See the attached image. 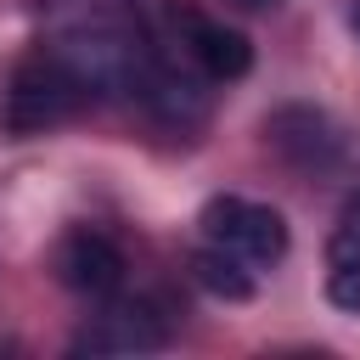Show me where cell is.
<instances>
[{
    "instance_id": "obj_1",
    "label": "cell",
    "mask_w": 360,
    "mask_h": 360,
    "mask_svg": "<svg viewBox=\"0 0 360 360\" xmlns=\"http://www.w3.org/2000/svg\"><path fill=\"white\" fill-rule=\"evenodd\" d=\"M90 101V73L68 56V51H34L17 62L11 73V96H6V124L17 135L51 129L62 118H73Z\"/></svg>"
},
{
    "instance_id": "obj_2",
    "label": "cell",
    "mask_w": 360,
    "mask_h": 360,
    "mask_svg": "<svg viewBox=\"0 0 360 360\" xmlns=\"http://www.w3.org/2000/svg\"><path fill=\"white\" fill-rule=\"evenodd\" d=\"M197 231H202L208 248H219V253H231V259H242L253 270L281 264L287 259V242H292L287 236V219L270 202H253V197H236V191L208 197L202 214H197Z\"/></svg>"
},
{
    "instance_id": "obj_3",
    "label": "cell",
    "mask_w": 360,
    "mask_h": 360,
    "mask_svg": "<svg viewBox=\"0 0 360 360\" xmlns=\"http://www.w3.org/2000/svg\"><path fill=\"white\" fill-rule=\"evenodd\" d=\"M56 276H62V287L79 292V298H112V292L124 287V253H118V242H112L107 231L79 225V231H68L62 248H56Z\"/></svg>"
},
{
    "instance_id": "obj_4",
    "label": "cell",
    "mask_w": 360,
    "mask_h": 360,
    "mask_svg": "<svg viewBox=\"0 0 360 360\" xmlns=\"http://www.w3.org/2000/svg\"><path fill=\"white\" fill-rule=\"evenodd\" d=\"M180 45H186V56L208 73V79H242L248 68H253V45H248V34L242 28H225L219 17H202V11H186L180 6Z\"/></svg>"
},
{
    "instance_id": "obj_5",
    "label": "cell",
    "mask_w": 360,
    "mask_h": 360,
    "mask_svg": "<svg viewBox=\"0 0 360 360\" xmlns=\"http://www.w3.org/2000/svg\"><path fill=\"white\" fill-rule=\"evenodd\" d=\"M158 343H163V326H152L146 304H112L107 315H96V326L79 332L73 349H90V354H141V349H158Z\"/></svg>"
},
{
    "instance_id": "obj_6",
    "label": "cell",
    "mask_w": 360,
    "mask_h": 360,
    "mask_svg": "<svg viewBox=\"0 0 360 360\" xmlns=\"http://www.w3.org/2000/svg\"><path fill=\"white\" fill-rule=\"evenodd\" d=\"M326 298L338 309L360 315V197H349L338 225H332V242H326Z\"/></svg>"
},
{
    "instance_id": "obj_7",
    "label": "cell",
    "mask_w": 360,
    "mask_h": 360,
    "mask_svg": "<svg viewBox=\"0 0 360 360\" xmlns=\"http://www.w3.org/2000/svg\"><path fill=\"white\" fill-rule=\"evenodd\" d=\"M191 276H197V287H208L214 298H231V304L253 298L248 264H242V259H231V253H219V248H208V242H202V253L191 259Z\"/></svg>"
},
{
    "instance_id": "obj_8",
    "label": "cell",
    "mask_w": 360,
    "mask_h": 360,
    "mask_svg": "<svg viewBox=\"0 0 360 360\" xmlns=\"http://www.w3.org/2000/svg\"><path fill=\"white\" fill-rule=\"evenodd\" d=\"M231 6H242V11H270L276 0H231Z\"/></svg>"
},
{
    "instance_id": "obj_9",
    "label": "cell",
    "mask_w": 360,
    "mask_h": 360,
    "mask_svg": "<svg viewBox=\"0 0 360 360\" xmlns=\"http://www.w3.org/2000/svg\"><path fill=\"white\" fill-rule=\"evenodd\" d=\"M349 22H354V34H360V6H354V11H349Z\"/></svg>"
}]
</instances>
